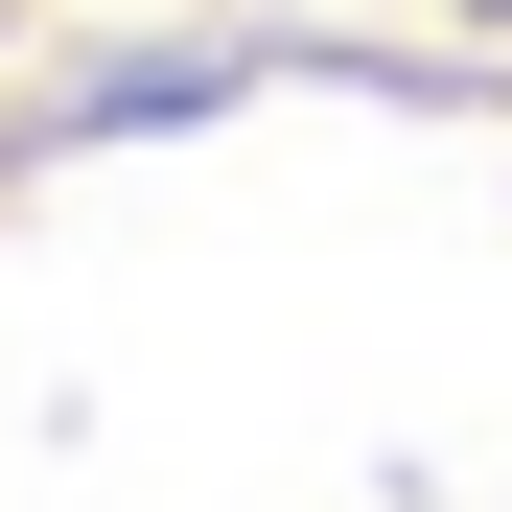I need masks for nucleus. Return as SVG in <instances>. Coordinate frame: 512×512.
Returning a JSON list of instances; mask_svg holds the SVG:
<instances>
[{
    "label": "nucleus",
    "mask_w": 512,
    "mask_h": 512,
    "mask_svg": "<svg viewBox=\"0 0 512 512\" xmlns=\"http://www.w3.org/2000/svg\"><path fill=\"white\" fill-rule=\"evenodd\" d=\"M0 24H47V0H0Z\"/></svg>",
    "instance_id": "1"
}]
</instances>
